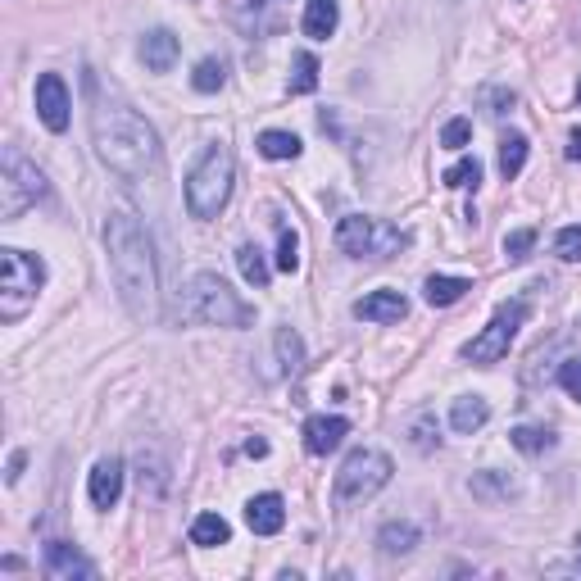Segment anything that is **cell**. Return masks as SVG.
Listing matches in <instances>:
<instances>
[{
    "label": "cell",
    "mask_w": 581,
    "mask_h": 581,
    "mask_svg": "<svg viewBox=\"0 0 581 581\" xmlns=\"http://www.w3.org/2000/svg\"><path fill=\"white\" fill-rule=\"evenodd\" d=\"M46 577H55V581H73V577H96V563L91 559H82L78 550H73L69 541H50L46 545Z\"/></svg>",
    "instance_id": "8fae6325"
},
{
    "label": "cell",
    "mask_w": 581,
    "mask_h": 581,
    "mask_svg": "<svg viewBox=\"0 0 581 581\" xmlns=\"http://www.w3.org/2000/svg\"><path fill=\"white\" fill-rule=\"evenodd\" d=\"M522 323H527V300H509V305H500L491 314V323L463 345V359H468V364H482V368L500 364V359L509 355V345H513V336H518Z\"/></svg>",
    "instance_id": "9c48e42d"
},
{
    "label": "cell",
    "mask_w": 581,
    "mask_h": 581,
    "mask_svg": "<svg viewBox=\"0 0 581 581\" xmlns=\"http://www.w3.org/2000/svg\"><path fill=\"white\" fill-rule=\"evenodd\" d=\"M246 522H250V532L255 536H277L286 527V500L273 491L255 495V500L246 504Z\"/></svg>",
    "instance_id": "4fadbf2b"
},
{
    "label": "cell",
    "mask_w": 581,
    "mask_h": 581,
    "mask_svg": "<svg viewBox=\"0 0 581 581\" xmlns=\"http://www.w3.org/2000/svg\"><path fill=\"white\" fill-rule=\"evenodd\" d=\"M178 55H182V41L168 28H155V32L141 37V60H146L150 73H168L173 64H178Z\"/></svg>",
    "instance_id": "9a60e30c"
},
{
    "label": "cell",
    "mask_w": 581,
    "mask_h": 581,
    "mask_svg": "<svg viewBox=\"0 0 581 581\" xmlns=\"http://www.w3.org/2000/svg\"><path fill=\"white\" fill-rule=\"evenodd\" d=\"M577 545H581V536H577ZM577 572H581V559H577Z\"/></svg>",
    "instance_id": "b9f144b4"
},
{
    "label": "cell",
    "mask_w": 581,
    "mask_h": 581,
    "mask_svg": "<svg viewBox=\"0 0 581 581\" xmlns=\"http://www.w3.org/2000/svg\"><path fill=\"white\" fill-rule=\"evenodd\" d=\"M559 386L572 395V400L581 404V355H577V359H568V364L559 368Z\"/></svg>",
    "instance_id": "8d00e7d4"
},
{
    "label": "cell",
    "mask_w": 581,
    "mask_h": 581,
    "mask_svg": "<svg viewBox=\"0 0 581 581\" xmlns=\"http://www.w3.org/2000/svg\"><path fill=\"white\" fill-rule=\"evenodd\" d=\"M237 268H241V277H246L250 286H259V291L268 286V264H264V250H259V246H241L237 250Z\"/></svg>",
    "instance_id": "f546056e"
},
{
    "label": "cell",
    "mask_w": 581,
    "mask_h": 581,
    "mask_svg": "<svg viewBox=\"0 0 581 581\" xmlns=\"http://www.w3.org/2000/svg\"><path fill=\"white\" fill-rule=\"evenodd\" d=\"M468 491H473V500H482V504H509L513 495H518V482H513L509 473H500V468H486V473H473Z\"/></svg>",
    "instance_id": "e0dca14e"
},
{
    "label": "cell",
    "mask_w": 581,
    "mask_h": 581,
    "mask_svg": "<svg viewBox=\"0 0 581 581\" xmlns=\"http://www.w3.org/2000/svg\"><path fill=\"white\" fill-rule=\"evenodd\" d=\"M536 246V227H513L509 237H504V255H509V264H522V259L532 255Z\"/></svg>",
    "instance_id": "1f68e13d"
},
{
    "label": "cell",
    "mask_w": 581,
    "mask_h": 581,
    "mask_svg": "<svg viewBox=\"0 0 581 581\" xmlns=\"http://www.w3.org/2000/svg\"><path fill=\"white\" fill-rule=\"evenodd\" d=\"M69 109H73V100H69L64 78L60 73H41L37 78V119L46 123L50 132H64L69 128Z\"/></svg>",
    "instance_id": "30bf717a"
},
{
    "label": "cell",
    "mask_w": 581,
    "mask_h": 581,
    "mask_svg": "<svg viewBox=\"0 0 581 581\" xmlns=\"http://www.w3.org/2000/svg\"><path fill=\"white\" fill-rule=\"evenodd\" d=\"M318 87V55L300 50L296 64H291V96H309Z\"/></svg>",
    "instance_id": "83f0119b"
},
{
    "label": "cell",
    "mask_w": 581,
    "mask_h": 581,
    "mask_svg": "<svg viewBox=\"0 0 581 581\" xmlns=\"http://www.w3.org/2000/svg\"><path fill=\"white\" fill-rule=\"evenodd\" d=\"M577 96H581V87H577Z\"/></svg>",
    "instance_id": "7bdbcfd3"
},
{
    "label": "cell",
    "mask_w": 581,
    "mask_h": 581,
    "mask_svg": "<svg viewBox=\"0 0 581 581\" xmlns=\"http://www.w3.org/2000/svg\"><path fill=\"white\" fill-rule=\"evenodd\" d=\"M441 182H445V187H454V191H477V187H482V164L468 155V159H459V164L445 168Z\"/></svg>",
    "instance_id": "4316f807"
},
{
    "label": "cell",
    "mask_w": 581,
    "mask_h": 581,
    "mask_svg": "<svg viewBox=\"0 0 581 581\" xmlns=\"http://www.w3.org/2000/svg\"><path fill=\"white\" fill-rule=\"evenodd\" d=\"M468 291H473V282H468V277H427L423 300L432 309H445V305H459Z\"/></svg>",
    "instance_id": "44dd1931"
},
{
    "label": "cell",
    "mask_w": 581,
    "mask_h": 581,
    "mask_svg": "<svg viewBox=\"0 0 581 581\" xmlns=\"http://www.w3.org/2000/svg\"><path fill=\"white\" fill-rule=\"evenodd\" d=\"M409 445H414L418 454H432L436 445H441V423H436L432 409H418V414L409 418Z\"/></svg>",
    "instance_id": "603a6c76"
},
{
    "label": "cell",
    "mask_w": 581,
    "mask_h": 581,
    "mask_svg": "<svg viewBox=\"0 0 581 581\" xmlns=\"http://www.w3.org/2000/svg\"><path fill=\"white\" fill-rule=\"evenodd\" d=\"M223 82H227L223 60H200V64H196V73H191V87L205 91V96H214V91L223 87Z\"/></svg>",
    "instance_id": "4dcf8cb0"
},
{
    "label": "cell",
    "mask_w": 581,
    "mask_h": 581,
    "mask_svg": "<svg viewBox=\"0 0 581 581\" xmlns=\"http://www.w3.org/2000/svg\"><path fill=\"white\" fill-rule=\"evenodd\" d=\"M568 159H577V164H581V132H572V141H568Z\"/></svg>",
    "instance_id": "ab89813d"
},
{
    "label": "cell",
    "mask_w": 581,
    "mask_h": 581,
    "mask_svg": "<svg viewBox=\"0 0 581 581\" xmlns=\"http://www.w3.org/2000/svg\"><path fill=\"white\" fill-rule=\"evenodd\" d=\"M277 268H282V273H296L300 268V237L291 232V227L277 232Z\"/></svg>",
    "instance_id": "d6a6232c"
},
{
    "label": "cell",
    "mask_w": 581,
    "mask_h": 581,
    "mask_svg": "<svg viewBox=\"0 0 581 581\" xmlns=\"http://www.w3.org/2000/svg\"><path fill=\"white\" fill-rule=\"evenodd\" d=\"M255 5H259V0H255Z\"/></svg>",
    "instance_id": "ee69618b"
},
{
    "label": "cell",
    "mask_w": 581,
    "mask_h": 581,
    "mask_svg": "<svg viewBox=\"0 0 581 581\" xmlns=\"http://www.w3.org/2000/svg\"><path fill=\"white\" fill-rule=\"evenodd\" d=\"M46 286V259L19 246L0 250V323H19Z\"/></svg>",
    "instance_id": "5b68a950"
},
{
    "label": "cell",
    "mask_w": 581,
    "mask_h": 581,
    "mask_svg": "<svg viewBox=\"0 0 581 581\" xmlns=\"http://www.w3.org/2000/svg\"><path fill=\"white\" fill-rule=\"evenodd\" d=\"M527 150H532V141L522 137V132H504V141H500V173H504V182H513L522 173Z\"/></svg>",
    "instance_id": "cb8c5ba5"
},
{
    "label": "cell",
    "mask_w": 581,
    "mask_h": 581,
    "mask_svg": "<svg viewBox=\"0 0 581 581\" xmlns=\"http://www.w3.org/2000/svg\"><path fill=\"white\" fill-rule=\"evenodd\" d=\"M409 314V300L400 291H368L364 300H355V318L364 323H400Z\"/></svg>",
    "instance_id": "5bb4252c"
},
{
    "label": "cell",
    "mask_w": 581,
    "mask_h": 581,
    "mask_svg": "<svg viewBox=\"0 0 581 581\" xmlns=\"http://www.w3.org/2000/svg\"><path fill=\"white\" fill-rule=\"evenodd\" d=\"M377 550L386 554V559H404V554H414L418 550V527L409 518H391L377 532Z\"/></svg>",
    "instance_id": "ac0fdd59"
},
{
    "label": "cell",
    "mask_w": 581,
    "mask_h": 581,
    "mask_svg": "<svg viewBox=\"0 0 581 581\" xmlns=\"http://www.w3.org/2000/svg\"><path fill=\"white\" fill-rule=\"evenodd\" d=\"M277 359H282V373H300V364H305V341H300L296 327H277Z\"/></svg>",
    "instance_id": "484cf974"
},
{
    "label": "cell",
    "mask_w": 581,
    "mask_h": 581,
    "mask_svg": "<svg viewBox=\"0 0 581 581\" xmlns=\"http://www.w3.org/2000/svg\"><path fill=\"white\" fill-rule=\"evenodd\" d=\"M404 232L386 218H368V214H345L336 223V250L350 259H391L404 250Z\"/></svg>",
    "instance_id": "8992f818"
},
{
    "label": "cell",
    "mask_w": 581,
    "mask_h": 581,
    "mask_svg": "<svg viewBox=\"0 0 581 581\" xmlns=\"http://www.w3.org/2000/svg\"><path fill=\"white\" fill-rule=\"evenodd\" d=\"M468 137H473V123H468V119H450L441 128V146L445 150H463V146H468Z\"/></svg>",
    "instance_id": "e575fe53"
},
{
    "label": "cell",
    "mask_w": 581,
    "mask_h": 581,
    "mask_svg": "<svg viewBox=\"0 0 581 581\" xmlns=\"http://www.w3.org/2000/svg\"><path fill=\"white\" fill-rule=\"evenodd\" d=\"M486 423H491V404H486L482 395H459V400H454V409H450V427H454L459 436L482 432Z\"/></svg>",
    "instance_id": "d6986e66"
},
{
    "label": "cell",
    "mask_w": 581,
    "mask_h": 581,
    "mask_svg": "<svg viewBox=\"0 0 581 581\" xmlns=\"http://www.w3.org/2000/svg\"><path fill=\"white\" fill-rule=\"evenodd\" d=\"M513 91H504V87H491V91H482V105H486V114H495V119H500V114H509L513 109Z\"/></svg>",
    "instance_id": "d590c367"
},
{
    "label": "cell",
    "mask_w": 581,
    "mask_h": 581,
    "mask_svg": "<svg viewBox=\"0 0 581 581\" xmlns=\"http://www.w3.org/2000/svg\"><path fill=\"white\" fill-rule=\"evenodd\" d=\"M345 436H350V423H345V418H327V414H314L305 423V450L309 454H332L336 445L345 441Z\"/></svg>",
    "instance_id": "2e32d148"
},
{
    "label": "cell",
    "mask_w": 581,
    "mask_h": 581,
    "mask_svg": "<svg viewBox=\"0 0 581 581\" xmlns=\"http://www.w3.org/2000/svg\"><path fill=\"white\" fill-rule=\"evenodd\" d=\"M87 491H91V504L96 509H114L123 495V463L119 459H100L87 477Z\"/></svg>",
    "instance_id": "7c38bea8"
},
{
    "label": "cell",
    "mask_w": 581,
    "mask_h": 581,
    "mask_svg": "<svg viewBox=\"0 0 581 581\" xmlns=\"http://www.w3.org/2000/svg\"><path fill=\"white\" fill-rule=\"evenodd\" d=\"M554 250H559V259H568V264H581V223L563 227L559 237H554Z\"/></svg>",
    "instance_id": "836d02e7"
},
{
    "label": "cell",
    "mask_w": 581,
    "mask_h": 581,
    "mask_svg": "<svg viewBox=\"0 0 581 581\" xmlns=\"http://www.w3.org/2000/svg\"><path fill=\"white\" fill-rule=\"evenodd\" d=\"M391 473H395L391 454H382V450H355L350 459L341 463V473H336V482H332L336 504L373 500V495L391 482Z\"/></svg>",
    "instance_id": "52a82bcc"
},
{
    "label": "cell",
    "mask_w": 581,
    "mask_h": 581,
    "mask_svg": "<svg viewBox=\"0 0 581 581\" xmlns=\"http://www.w3.org/2000/svg\"><path fill=\"white\" fill-rule=\"evenodd\" d=\"M336 23H341V5L336 0H309L305 5V37L327 41L336 32Z\"/></svg>",
    "instance_id": "ffe728a7"
},
{
    "label": "cell",
    "mask_w": 581,
    "mask_h": 581,
    "mask_svg": "<svg viewBox=\"0 0 581 581\" xmlns=\"http://www.w3.org/2000/svg\"><path fill=\"white\" fill-rule=\"evenodd\" d=\"M509 441H513V450H522V454H545L554 445V432H545V427H513L509 432Z\"/></svg>",
    "instance_id": "f1b7e54d"
},
{
    "label": "cell",
    "mask_w": 581,
    "mask_h": 581,
    "mask_svg": "<svg viewBox=\"0 0 581 581\" xmlns=\"http://www.w3.org/2000/svg\"><path fill=\"white\" fill-rule=\"evenodd\" d=\"M41 196H46V173H41L23 150L5 146V168H0V218L14 223V218L28 205H37Z\"/></svg>",
    "instance_id": "ba28073f"
},
{
    "label": "cell",
    "mask_w": 581,
    "mask_h": 581,
    "mask_svg": "<svg viewBox=\"0 0 581 581\" xmlns=\"http://www.w3.org/2000/svg\"><path fill=\"white\" fill-rule=\"evenodd\" d=\"M227 541H232V527H227L223 513H200L191 522V545H200V550H214V545H227Z\"/></svg>",
    "instance_id": "7402d4cb"
},
{
    "label": "cell",
    "mask_w": 581,
    "mask_h": 581,
    "mask_svg": "<svg viewBox=\"0 0 581 581\" xmlns=\"http://www.w3.org/2000/svg\"><path fill=\"white\" fill-rule=\"evenodd\" d=\"M246 454H250V459H264V454H268V441H259V436H250V441H246Z\"/></svg>",
    "instance_id": "f35d334b"
},
{
    "label": "cell",
    "mask_w": 581,
    "mask_h": 581,
    "mask_svg": "<svg viewBox=\"0 0 581 581\" xmlns=\"http://www.w3.org/2000/svg\"><path fill=\"white\" fill-rule=\"evenodd\" d=\"M255 146H259V155H264V159H296L300 150H305V146H300L296 132H277V128L259 132Z\"/></svg>",
    "instance_id": "d4e9b609"
},
{
    "label": "cell",
    "mask_w": 581,
    "mask_h": 581,
    "mask_svg": "<svg viewBox=\"0 0 581 581\" xmlns=\"http://www.w3.org/2000/svg\"><path fill=\"white\" fill-rule=\"evenodd\" d=\"M105 250H109V277L119 286V300L137 323H155L159 318V268L155 246H150L146 227L132 209H109L105 218Z\"/></svg>",
    "instance_id": "6da1fadb"
},
{
    "label": "cell",
    "mask_w": 581,
    "mask_h": 581,
    "mask_svg": "<svg viewBox=\"0 0 581 581\" xmlns=\"http://www.w3.org/2000/svg\"><path fill=\"white\" fill-rule=\"evenodd\" d=\"M232 182H237V155L227 141L205 146V155L191 164L187 173V209L191 218H218L232 200Z\"/></svg>",
    "instance_id": "277c9868"
},
{
    "label": "cell",
    "mask_w": 581,
    "mask_h": 581,
    "mask_svg": "<svg viewBox=\"0 0 581 581\" xmlns=\"http://www.w3.org/2000/svg\"><path fill=\"white\" fill-rule=\"evenodd\" d=\"M0 568H5V572H19L23 559H19V554H5V559H0Z\"/></svg>",
    "instance_id": "60d3db41"
},
{
    "label": "cell",
    "mask_w": 581,
    "mask_h": 581,
    "mask_svg": "<svg viewBox=\"0 0 581 581\" xmlns=\"http://www.w3.org/2000/svg\"><path fill=\"white\" fill-rule=\"evenodd\" d=\"M23 463H28V454H23V450H14V454H10V473H5V477H10V482H19V477H23Z\"/></svg>",
    "instance_id": "74e56055"
},
{
    "label": "cell",
    "mask_w": 581,
    "mask_h": 581,
    "mask_svg": "<svg viewBox=\"0 0 581 581\" xmlns=\"http://www.w3.org/2000/svg\"><path fill=\"white\" fill-rule=\"evenodd\" d=\"M91 141H96L100 164L114 168L128 182L159 178V168H164L159 132L141 119L137 109L119 105V100H96V109H91Z\"/></svg>",
    "instance_id": "7a4b0ae2"
},
{
    "label": "cell",
    "mask_w": 581,
    "mask_h": 581,
    "mask_svg": "<svg viewBox=\"0 0 581 581\" xmlns=\"http://www.w3.org/2000/svg\"><path fill=\"white\" fill-rule=\"evenodd\" d=\"M178 318L196 327H250L255 309L232 291L218 273H196L178 296Z\"/></svg>",
    "instance_id": "3957f363"
}]
</instances>
